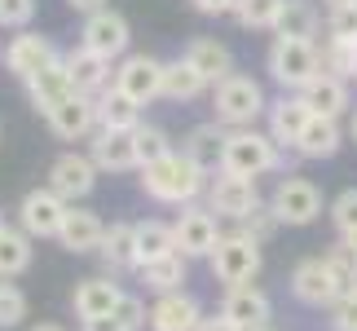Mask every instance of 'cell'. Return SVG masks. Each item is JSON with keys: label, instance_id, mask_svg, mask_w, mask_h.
Instances as JSON below:
<instances>
[{"label": "cell", "instance_id": "17", "mask_svg": "<svg viewBox=\"0 0 357 331\" xmlns=\"http://www.w3.org/2000/svg\"><path fill=\"white\" fill-rule=\"evenodd\" d=\"M221 314L229 323H238L243 331H265L273 318V300L260 292L256 283H243V287H225V300H221Z\"/></svg>", "mask_w": 357, "mask_h": 331}, {"label": "cell", "instance_id": "5", "mask_svg": "<svg viewBox=\"0 0 357 331\" xmlns=\"http://www.w3.org/2000/svg\"><path fill=\"white\" fill-rule=\"evenodd\" d=\"M260 265H265V252H260V239H252L247 230H225L216 239L212 256H208V270L216 283L225 287H243V283H256Z\"/></svg>", "mask_w": 357, "mask_h": 331}, {"label": "cell", "instance_id": "28", "mask_svg": "<svg viewBox=\"0 0 357 331\" xmlns=\"http://www.w3.org/2000/svg\"><path fill=\"white\" fill-rule=\"evenodd\" d=\"M185 58L199 66V75L208 80V84H221L225 75H234V53H229V45H221V40H212V36L190 40Z\"/></svg>", "mask_w": 357, "mask_h": 331}, {"label": "cell", "instance_id": "27", "mask_svg": "<svg viewBox=\"0 0 357 331\" xmlns=\"http://www.w3.org/2000/svg\"><path fill=\"white\" fill-rule=\"evenodd\" d=\"M137 274H142V283H146V292H181V287L190 283V260L181 252H168V256H159V260H146V265H137Z\"/></svg>", "mask_w": 357, "mask_h": 331}, {"label": "cell", "instance_id": "41", "mask_svg": "<svg viewBox=\"0 0 357 331\" xmlns=\"http://www.w3.org/2000/svg\"><path fill=\"white\" fill-rule=\"evenodd\" d=\"M278 226H282V221L273 216V208H269L265 199H260L256 208H252V216H247V221H238V230H247V234H252V239H260V243H265V239H269V234L278 230Z\"/></svg>", "mask_w": 357, "mask_h": 331}, {"label": "cell", "instance_id": "40", "mask_svg": "<svg viewBox=\"0 0 357 331\" xmlns=\"http://www.w3.org/2000/svg\"><path fill=\"white\" fill-rule=\"evenodd\" d=\"M111 318L123 327V331H142L146 327V318H150V309L142 305V296H132V292H123L119 296V305H115V314Z\"/></svg>", "mask_w": 357, "mask_h": 331}, {"label": "cell", "instance_id": "18", "mask_svg": "<svg viewBox=\"0 0 357 331\" xmlns=\"http://www.w3.org/2000/svg\"><path fill=\"white\" fill-rule=\"evenodd\" d=\"M309 119H313V110L305 106V98H300V93H282V98L269 102V110H265V124H269L265 133L282 150H296V142H300V133H305Z\"/></svg>", "mask_w": 357, "mask_h": 331}, {"label": "cell", "instance_id": "10", "mask_svg": "<svg viewBox=\"0 0 357 331\" xmlns=\"http://www.w3.org/2000/svg\"><path fill=\"white\" fill-rule=\"evenodd\" d=\"M79 45L93 49V53H102V58H111L119 62L123 53H132V27L128 18H123L119 9H98V13H84V27H79Z\"/></svg>", "mask_w": 357, "mask_h": 331}, {"label": "cell", "instance_id": "38", "mask_svg": "<svg viewBox=\"0 0 357 331\" xmlns=\"http://www.w3.org/2000/svg\"><path fill=\"white\" fill-rule=\"evenodd\" d=\"M26 318V292L13 279H0V331L18 327Z\"/></svg>", "mask_w": 357, "mask_h": 331}, {"label": "cell", "instance_id": "30", "mask_svg": "<svg viewBox=\"0 0 357 331\" xmlns=\"http://www.w3.org/2000/svg\"><path fill=\"white\" fill-rule=\"evenodd\" d=\"M221 146H225V128L216 119L212 124H195V128L185 133V142H181V150L199 163L203 172H216V168H221Z\"/></svg>", "mask_w": 357, "mask_h": 331}, {"label": "cell", "instance_id": "42", "mask_svg": "<svg viewBox=\"0 0 357 331\" xmlns=\"http://www.w3.org/2000/svg\"><path fill=\"white\" fill-rule=\"evenodd\" d=\"M36 18V0H0V27L9 31H26Z\"/></svg>", "mask_w": 357, "mask_h": 331}, {"label": "cell", "instance_id": "16", "mask_svg": "<svg viewBox=\"0 0 357 331\" xmlns=\"http://www.w3.org/2000/svg\"><path fill=\"white\" fill-rule=\"evenodd\" d=\"M199 323H203V305H199V296L185 292V287H181V292L155 296L150 318H146L150 331H199Z\"/></svg>", "mask_w": 357, "mask_h": 331}, {"label": "cell", "instance_id": "49", "mask_svg": "<svg viewBox=\"0 0 357 331\" xmlns=\"http://www.w3.org/2000/svg\"><path fill=\"white\" fill-rule=\"evenodd\" d=\"M340 243H344V247H349V252L357 256V230H349V234H344V239H340Z\"/></svg>", "mask_w": 357, "mask_h": 331}, {"label": "cell", "instance_id": "13", "mask_svg": "<svg viewBox=\"0 0 357 331\" xmlns=\"http://www.w3.org/2000/svg\"><path fill=\"white\" fill-rule=\"evenodd\" d=\"M66 208H71V203L62 195H53L49 186H36V190H26L22 203H18V226L31 234V239H58Z\"/></svg>", "mask_w": 357, "mask_h": 331}, {"label": "cell", "instance_id": "44", "mask_svg": "<svg viewBox=\"0 0 357 331\" xmlns=\"http://www.w3.org/2000/svg\"><path fill=\"white\" fill-rule=\"evenodd\" d=\"M199 13H208V18H221V13H234L238 0H190Z\"/></svg>", "mask_w": 357, "mask_h": 331}, {"label": "cell", "instance_id": "46", "mask_svg": "<svg viewBox=\"0 0 357 331\" xmlns=\"http://www.w3.org/2000/svg\"><path fill=\"white\" fill-rule=\"evenodd\" d=\"M79 331H123L115 318H93V323H79Z\"/></svg>", "mask_w": 357, "mask_h": 331}, {"label": "cell", "instance_id": "1", "mask_svg": "<svg viewBox=\"0 0 357 331\" xmlns=\"http://www.w3.org/2000/svg\"><path fill=\"white\" fill-rule=\"evenodd\" d=\"M142 177V190L155 203H168V208H185V203H195L203 190H208V177L212 172H203L195 159L185 155V150H168L163 159L155 163H146V168H137Z\"/></svg>", "mask_w": 357, "mask_h": 331}, {"label": "cell", "instance_id": "24", "mask_svg": "<svg viewBox=\"0 0 357 331\" xmlns=\"http://www.w3.org/2000/svg\"><path fill=\"white\" fill-rule=\"evenodd\" d=\"M98 256H102V265L111 270V279L142 265V260H137V221H111L106 234H102Z\"/></svg>", "mask_w": 357, "mask_h": 331}, {"label": "cell", "instance_id": "9", "mask_svg": "<svg viewBox=\"0 0 357 331\" xmlns=\"http://www.w3.org/2000/svg\"><path fill=\"white\" fill-rule=\"evenodd\" d=\"M216 221H221V216H216L208 203H203V208H199V203H185L181 216L172 221L176 252H181L185 260H208V256H212V247H216V239L225 234L221 226H216Z\"/></svg>", "mask_w": 357, "mask_h": 331}, {"label": "cell", "instance_id": "32", "mask_svg": "<svg viewBox=\"0 0 357 331\" xmlns=\"http://www.w3.org/2000/svg\"><path fill=\"white\" fill-rule=\"evenodd\" d=\"M142 124V106L128 102L123 93L111 84L98 93V128H111V133H132Z\"/></svg>", "mask_w": 357, "mask_h": 331}, {"label": "cell", "instance_id": "51", "mask_svg": "<svg viewBox=\"0 0 357 331\" xmlns=\"http://www.w3.org/2000/svg\"><path fill=\"white\" fill-rule=\"evenodd\" d=\"M349 137L357 142V110H353V119H349Z\"/></svg>", "mask_w": 357, "mask_h": 331}, {"label": "cell", "instance_id": "33", "mask_svg": "<svg viewBox=\"0 0 357 331\" xmlns=\"http://www.w3.org/2000/svg\"><path fill=\"white\" fill-rule=\"evenodd\" d=\"M322 27V13L313 9V0H287L282 13H278V27L273 36H287V40H313Z\"/></svg>", "mask_w": 357, "mask_h": 331}, {"label": "cell", "instance_id": "26", "mask_svg": "<svg viewBox=\"0 0 357 331\" xmlns=\"http://www.w3.org/2000/svg\"><path fill=\"white\" fill-rule=\"evenodd\" d=\"M340 146H344V128H340V119L313 115V119L305 124V133H300V142H296V155L318 163V159L340 155Z\"/></svg>", "mask_w": 357, "mask_h": 331}, {"label": "cell", "instance_id": "53", "mask_svg": "<svg viewBox=\"0 0 357 331\" xmlns=\"http://www.w3.org/2000/svg\"><path fill=\"white\" fill-rule=\"evenodd\" d=\"M0 226H5V216H0Z\"/></svg>", "mask_w": 357, "mask_h": 331}, {"label": "cell", "instance_id": "43", "mask_svg": "<svg viewBox=\"0 0 357 331\" xmlns=\"http://www.w3.org/2000/svg\"><path fill=\"white\" fill-rule=\"evenodd\" d=\"M331 331H357V292L340 296L331 305Z\"/></svg>", "mask_w": 357, "mask_h": 331}, {"label": "cell", "instance_id": "34", "mask_svg": "<svg viewBox=\"0 0 357 331\" xmlns=\"http://www.w3.org/2000/svg\"><path fill=\"white\" fill-rule=\"evenodd\" d=\"M176 252V234H172V221H159V216H146L137 221V260H159Z\"/></svg>", "mask_w": 357, "mask_h": 331}, {"label": "cell", "instance_id": "47", "mask_svg": "<svg viewBox=\"0 0 357 331\" xmlns=\"http://www.w3.org/2000/svg\"><path fill=\"white\" fill-rule=\"evenodd\" d=\"M75 13H98V9H106V0H66Z\"/></svg>", "mask_w": 357, "mask_h": 331}, {"label": "cell", "instance_id": "50", "mask_svg": "<svg viewBox=\"0 0 357 331\" xmlns=\"http://www.w3.org/2000/svg\"><path fill=\"white\" fill-rule=\"evenodd\" d=\"M31 331H66V327H58V323H36Z\"/></svg>", "mask_w": 357, "mask_h": 331}, {"label": "cell", "instance_id": "6", "mask_svg": "<svg viewBox=\"0 0 357 331\" xmlns=\"http://www.w3.org/2000/svg\"><path fill=\"white\" fill-rule=\"evenodd\" d=\"M291 296L309 309H331L344 296V279L335 274L331 256H309L291 270Z\"/></svg>", "mask_w": 357, "mask_h": 331}, {"label": "cell", "instance_id": "12", "mask_svg": "<svg viewBox=\"0 0 357 331\" xmlns=\"http://www.w3.org/2000/svg\"><path fill=\"white\" fill-rule=\"evenodd\" d=\"M98 163H93L89 155H79V150H66V155H58L49 163V190L53 195H62L66 203H79L89 199L93 190H98Z\"/></svg>", "mask_w": 357, "mask_h": 331}, {"label": "cell", "instance_id": "54", "mask_svg": "<svg viewBox=\"0 0 357 331\" xmlns=\"http://www.w3.org/2000/svg\"><path fill=\"white\" fill-rule=\"evenodd\" d=\"M265 331H269V327H265Z\"/></svg>", "mask_w": 357, "mask_h": 331}, {"label": "cell", "instance_id": "3", "mask_svg": "<svg viewBox=\"0 0 357 331\" xmlns=\"http://www.w3.org/2000/svg\"><path fill=\"white\" fill-rule=\"evenodd\" d=\"M269 110V98L252 75H225L221 84H212V119L221 128H252V124Z\"/></svg>", "mask_w": 357, "mask_h": 331}, {"label": "cell", "instance_id": "11", "mask_svg": "<svg viewBox=\"0 0 357 331\" xmlns=\"http://www.w3.org/2000/svg\"><path fill=\"white\" fill-rule=\"evenodd\" d=\"M203 195H208V208L225 221H247L252 208L260 203V190H256L252 177H234V172H221V168H216V177H208Z\"/></svg>", "mask_w": 357, "mask_h": 331}, {"label": "cell", "instance_id": "23", "mask_svg": "<svg viewBox=\"0 0 357 331\" xmlns=\"http://www.w3.org/2000/svg\"><path fill=\"white\" fill-rule=\"evenodd\" d=\"M89 159L98 163V172H137V146H132V133L98 128V133L89 137Z\"/></svg>", "mask_w": 357, "mask_h": 331}, {"label": "cell", "instance_id": "15", "mask_svg": "<svg viewBox=\"0 0 357 331\" xmlns=\"http://www.w3.org/2000/svg\"><path fill=\"white\" fill-rule=\"evenodd\" d=\"M45 124L53 128V137H62V142H84V137L98 133V98H89V93H71L66 102H58L49 110Z\"/></svg>", "mask_w": 357, "mask_h": 331}, {"label": "cell", "instance_id": "25", "mask_svg": "<svg viewBox=\"0 0 357 331\" xmlns=\"http://www.w3.org/2000/svg\"><path fill=\"white\" fill-rule=\"evenodd\" d=\"M26 84V102H31L40 115H49L58 102H66L75 93V84H71V75H66V62L58 58V62H49L45 71H36L31 80H22Z\"/></svg>", "mask_w": 357, "mask_h": 331}, {"label": "cell", "instance_id": "8", "mask_svg": "<svg viewBox=\"0 0 357 331\" xmlns=\"http://www.w3.org/2000/svg\"><path fill=\"white\" fill-rule=\"evenodd\" d=\"M111 84L137 106H150L155 98H163V62L155 53H123L115 62V80Z\"/></svg>", "mask_w": 357, "mask_h": 331}, {"label": "cell", "instance_id": "21", "mask_svg": "<svg viewBox=\"0 0 357 331\" xmlns=\"http://www.w3.org/2000/svg\"><path fill=\"white\" fill-rule=\"evenodd\" d=\"M300 98H305V106L313 110V115H326V119L349 115V106H353L349 80H340V75H331V71H318L305 89H300Z\"/></svg>", "mask_w": 357, "mask_h": 331}, {"label": "cell", "instance_id": "22", "mask_svg": "<svg viewBox=\"0 0 357 331\" xmlns=\"http://www.w3.org/2000/svg\"><path fill=\"white\" fill-rule=\"evenodd\" d=\"M102 234H106V221L93 212V208H79V203H71L62 216V230H58V243L66 247V252L84 256V252H98L102 247Z\"/></svg>", "mask_w": 357, "mask_h": 331}, {"label": "cell", "instance_id": "37", "mask_svg": "<svg viewBox=\"0 0 357 331\" xmlns=\"http://www.w3.org/2000/svg\"><path fill=\"white\" fill-rule=\"evenodd\" d=\"M132 146H137V168H146V163H155V159H163L172 150V137L159 128V124H137L132 128Z\"/></svg>", "mask_w": 357, "mask_h": 331}, {"label": "cell", "instance_id": "29", "mask_svg": "<svg viewBox=\"0 0 357 331\" xmlns=\"http://www.w3.org/2000/svg\"><path fill=\"white\" fill-rule=\"evenodd\" d=\"M212 84L199 75V66L185 58H172V62H163V98L168 102H195V98H203Z\"/></svg>", "mask_w": 357, "mask_h": 331}, {"label": "cell", "instance_id": "19", "mask_svg": "<svg viewBox=\"0 0 357 331\" xmlns=\"http://www.w3.org/2000/svg\"><path fill=\"white\" fill-rule=\"evenodd\" d=\"M62 62H66V75H71L75 93H89V98H98V93L111 89V80H115V62L102 58V53H93V49H84V45L62 53Z\"/></svg>", "mask_w": 357, "mask_h": 331}, {"label": "cell", "instance_id": "4", "mask_svg": "<svg viewBox=\"0 0 357 331\" xmlns=\"http://www.w3.org/2000/svg\"><path fill=\"white\" fill-rule=\"evenodd\" d=\"M265 71H269V80H273L282 93H300L313 75L322 71L318 40H287V36H273V45H269V53H265Z\"/></svg>", "mask_w": 357, "mask_h": 331}, {"label": "cell", "instance_id": "20", "mask_svg": "<svg viewBox=\"0 0 357 331\" xmlns=\"http://www.w3.org/2000/svg\"><path fill=\"white\" fill-rule=\"evenodd\" d=\"M123 287L115 279H106V274H98V279H79L75 292H71V309L79 323H93V318H111L115 305H119Z\"/></svg>", "mask_w": 357, "mask_h": 331}, {"label": "cell", "instance_id": "39", "mask_svg": "<svg viewBox=\"0 0 357 331\" xmlns=\"http://www.w3.org/2000/svg\"><path fill=\"white\" fill-rule=\"evenodd\" d=\"M331 226H335L340 239H344L349 230H357V186H349V190H340V195H335V203H331Z\"/></svg>", "mask_w": 357, "mask_h": 331}, {"label": "cell", "instance_id": "45", "mask_svg": "<svg viewBox=\"0 0 357 331\" xmlns=\"http://www.w3.org/2000/svg\"><path fill=\"white\" fill-rule=\"evenodd\" d=\"M199 331H243V327H238V323H229L225 314H203Z\"/></svg>", "mask_w": 357, "mask_h": 331}, {"label": "cell", "instance_id": "31", "mask_svg": "<svg viewBox=\"0 0 357 331\" xmlns=\"http://www.w3.org/2000/svg\"><path fill=\"white\" fill-rule=\"evenodd\" d=\"M36 239L22 226H0V279H18V274L31 270L36 256Z\"/></svg>", "mask_w": 357, "mask_h": 331}, {"label": "cell", "instance_id": "2", "mask_svg": "<svg viewBox=\"0 0 357 331\" xmlns=\"http://www.w3.org/2000/svg\"><path fill=\"white\" fill-rule=\"evenodd\" d=\"M282 168V146L273 142L265 128H225V146H221V172L234 177H265Z\"/></svg>", "mask_w": 357, "mask_h": 331}, {"label": "cell", "instance_id": "35", "mask_svg": "<svg viewBox=\"0 0 357 331\" xmlns=\"http://www.w3.org/2000/svg\"><path fill=\"white\" fill-rule=\"evenodd\" d=\"M318 53H322V71H331L340 80H357V31L326 36V45Z\"/></svg>", "mask_w": 357, "mask_h": 331}, {"label": "cell", "instance_id": "36", "mask_svg": "<svg viewBox=\"0 0 357 331\" xmlns=\"http://www.w3.org/2000/svg\"><path fill=\"white\" fill-rule=\"evenodd\" d=\"M282 5H287V0H238V5H234V22L243 27V31H273Z\"/></svg>", "mask_w": 357, "mask_h": 331}, {"label": "cell", "instance_id": "48", "mask_svg": "<svg viewBox=\"0 0 357 331\" xmlns=\"http://www.w3.org/2000/svg\"><path fill=\"white\" fill-rule=\"evenodd\" d=\"M322 5H326V13H331V9H357V0H322Z\"/></svg>", "mask_w": 357, "mask_h": 331}, {"label": "cell", "instance_id": "52", "mask_svg": "<svg viewBox=\"0 0 357 331\" xmlns=\"http://www.w3.org/2000/svg\"><path fill=\"white\" fill-rule=\"evenodd\" d=\"M0 62H5V45H0Z\"/></svg>", "mask_w": 357, "mask_h": 331}, {"label": "cell", "instance_id": "14", "mask_svg": "<svg viewBox=\"0 0 357 331\" xmlns=\"http://www.w3.org/2000/svg\"><path fill=\"white\" fill-rule=\"evenodd\" d=\"M58 58H62L58 45H53L49 36H40V31H18L5 45V71L13 80H31L36 71H45V66L58 62Z\"/></svg>", "mask_w": 357, "mask_h": 331}, {"label": "cell", "instance_id": "7", "mask_svg": "<svg viewBox=\"0 0 357 331\" xmlns=\"http://www.w3.org/2000/svg\"><path fill=\"white\" fill-rule=\"evenodd\" d=\"M269 208L282 226H313L322 216V190L309 182V177H296L287 172L269 195Z\"/></svg>", "mask_w": 357, "mask_h": 331}]
</instances>
